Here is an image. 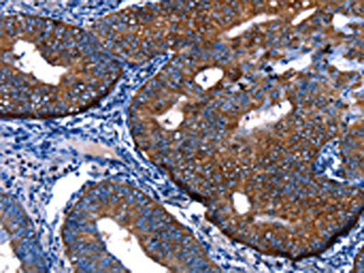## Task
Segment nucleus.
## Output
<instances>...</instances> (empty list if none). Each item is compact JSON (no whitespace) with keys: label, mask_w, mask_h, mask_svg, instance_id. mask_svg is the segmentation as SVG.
Returning <instances> with one entry per match:
<instances>
[{"label":"nucleus","mask_w":364,"mask_h":273,"mask_svg":"<svg viewBox=\"0 0 364 273\" xmlns=\"http://www.w3.org/2000/svg\"><path fill=\"white\" fill-rule=\"evenodd\" d=\"M1 112L53 118L86 109L122 73L89 31L38 16L12 15L0 25Z\"/></svg>","instance_id":"f257e3e1"}]
</instances>
